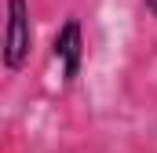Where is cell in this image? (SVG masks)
Listing matches in <instances>:
<instances>
[{
    "instance_id": "6da1fadb",
    "label": "cell",
    "mask_w": 157,
    "mask_h": 153,
    "mask_svg": "<svg viewBox=\"0 0 157 153\" xmlns=\"http://www.w3.org/2000/svg\"><path fill=\"white\" fill-rule=\"evenodd\" d=\"M33 55V22L29 0H7V29H4V69L22 73Z\"/></svg>"
},
{
    "instance_id": "7a4b0ae2",
    "label": "cell",
    "mask_w": 157,
    "mask_h": 153,
    "mask_svg": "<svg viewBox=\"0 0 157 153\" xmlns=\"http://www.w3.org/2000/svg\"><path fill=\"white\" fill-rule=\"evenodd\" d=\"M51 55H55V62H59L62 84H66V88L77 84L80 69H84V26H80L77 15H70V18L55 29V37H51Z\"/></svg>"
},
{
    "instance_id": "3957f363",
    "label": "cell",
    "mask_w": 157,
    "mask_h": 153,
    "mask_svg": "<svg viewBox=\"0 0 157 153\" xmlns=\"http://www.w3.org/2000/svg\"><path fill=\"white\" fill-rule=\"evenodd\" d=\"M143 7H146V15H150V18H157V0H143Z\"/></svg>"
}]
</instances>
